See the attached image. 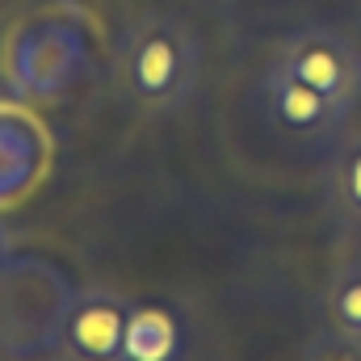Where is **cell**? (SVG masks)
<instances>
[{
	"label": "cell",
	"mask_w": 361,
	"mask_h": 361,
	"mask_svg": "<svg viewBox=\"0 0 361 361\" xmlns=\"http://www.w3.org/2000/svg\"><path fill=\"white\" fill-rule=\"evenodd\" d=\"M76 281L38 252H13L0 265V361H42L59 353L63 315Z\"/></svg>",
	"instance_id": "obj_1"
},
{
	"label": "cell",
	"mask_w": 361,
	"mask_h": 361,
	"mask_svg": "<svg viewBox=\"0 0 361 361\" xmlns=\"http://www.w3.org/2000/svg\"><path fill=\"white\" fill-rule=\"evenodd\" d=\"M202 38L177 13H143L122 42V85L147 114H173L202 85Z\"/></svg>",
	"instance_id": "obj_2"
},
{
	"label": "cell",
	"mask_w": 361,
	"mask_h": 361,
	"mask_svg": "<svg viewBox=\"0 0 361 361\" xmlns=\"http://www.w3.org/2000/svg\"><path fill=\"white\" fill-rule=\"evenodd\" d=\"M269 63L349 114L361 105V47L336 25H298L281 34Z\"/></svg>",
	"instance_id": "obj_3"
},
{
	"label": "cell",
	"mask_w": 361,
	"mask_h": 361,
	"mask_svg": "<svg viewBox=\"0 0 361 361\" xmlns=\"http://www.w3.org/2000/svg\"><path fill=\"white\" fill-rule=\"evenodd\" d=\"M252 97H257V109L265 114V122L273 130H281L286 139H298V143H336L345 135L349 118H353L349 109H341L324 92L286 76L277 63H269L261 72Z\"/></svg>",
	"instance_id": "obj_4"
},
{
	"label": "cell",
	"mask_w": 361,
	"mask_h": 361,
	"mask_svg": "<svg viewBox=\"0 0 361 361\" xmlns=\"http://www.w3.org/2000/svg\"><path fill=\"white\" fill-rule=\"evenodd\" d=\"M130 307L135 302L109 286H76L72 307L63 315L59 353L72 361H118Z\"/></svg>",
	"instance_id": "obj_5"
},
{
	"label": "cell",
	"mask_w": 361,
	"mask_h": 361,
	"mask_svg": "<svg viewBox=\"0 0 361 361\" xmlns=\"http://www.w3.org/2000/svg\"><path fill=\"white\" fill-rule=\"evenodd\" d=\"M189 324L164 302H135L118 361H185Z\"/></svg>",
	"instance_id": "obj_6"
},
{
	"label": "cell",
	"mask_w": 361,
	"mask_h": 361,
	"mask_svg": "<svg viewBox=\"0 0 361 361\" xmlns=\"http://www.w3.org/2000/svg\"><path fill=\"white\" fill-rule=\"evenodd\" d=\"M324 197L341 235L361 240V130H345L332 143V156L324 169Z\"/></svg>",
	"instance_id": "obj_7"
},
{
	"label": "cell",
	"mask_w": 361,
	"mask_h": 361,
	"mask_svg": "<svg viewBox=\"0 0 361 361\" xmlns=\"http://www.w3.org/2000/svg\"><path fill=\"white\" fill-rule=\"evenodd\" d=\"M324 324L361 345V257L332 269L324 286Z\"/></svg>",
	"instance_id": "obj_8"
},
{
	"label": "cell",
	"mask_w": 361,
	"mask_h": 361,
	"mask_svg": "<svg viewBox=\"0 0 361 361\" xmlns=\"http://www.w3.org/2000/svg\"><path fill=\"white\" fill-rule=\"evenodd\" d=\"M34 169H38V139H34V130L25 126V130L8 143V152H0V202L17 197V193L30 185Z\"/></svg>",
	"instance_id": "obj_9"
},
{
	"label": "cell",
	"mask_w": 361,
	"mask_h": 361,
	"mask_svg": "<svg viewBox=\"0 0 361 361\" xmlns=\"http://www.w3.org/2000/svg\"><path fill=\"white\" fill-rule=\"evenodd\" d=\"M298 361H361V345L349 341L345 332H336V328L324 324V328L307 341V349H302Z\"/></svg>",
	"instance_id": "obj_10"
},
{
	"label": "cell",
	"mask_w": 361,
	"mask_h": 361,
	"mask_svg": "<svg viewBox=\"0 0 361 361\" xmlns=\"http://www.w3.org/2000/svg\"><path fill=\"white\" fill-rule=\"evenodd\" d=\"M13 257V231H8V223L0 219V265Z\"/></svg>",
	"instance_id": "obj_11"
},
{
	"label": "cell",
	"mask_w": 361,
	"mask_h": 361,
	"mask_svg": "<svg viewBox=\"0 0 361 361\" xmlns=\"http://www.w3.org/2000/svg\"><path fill=\"white\" fill-rule=\"evenodd\" d=\"M42 361H72V357H63V353H51V357H42Z\"/></svg>",
	"instance_id": "obj_12"
}]
</instances>
